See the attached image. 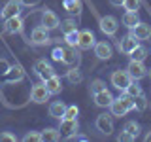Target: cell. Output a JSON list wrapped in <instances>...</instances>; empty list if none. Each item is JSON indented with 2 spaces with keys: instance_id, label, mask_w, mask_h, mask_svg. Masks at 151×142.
Instances as JSON below:
<instances>
[{
  "instance_id": "43",
  "label": "cell",
  "mask_w": 151,
  "mask_h": 142,
  "mask_svg": "<svg viewBox=\"0 0 151 142\" xmlns=\"http://www.w3.org/2000/svg\"><path fill=\"white\" fill-rule=\"evenodd\" d=\"M145 142H151V131L147 133V135H145Z\"/></svg>"
},
{
  "instance_id": "6",
  "label": "cell",
  "mask_w": 151,
  "mask_h": 142,
  "mask_svg": "<svg viewBox=\"0 0 151 142\" xmlns=\"http://www.w3.org/2000/svg\"><path fill=\"white\" fill-rule=\"evenodd\" d=\"M47 99H49V91L45 89V85H44V83H36V85H32V89H30V101H32V102H36V104H44Z\"/></svg>"
},
{
  "instance_id": "44",
  "label": "cell",
  "mask_w": 151,
  "mask_h": 142,
  "mask_svg": "<svg viewBox=\"0 0 151 142\" xmlns=\"http://www.w3.org/2000/svg\"><path fill=\"white\" fill-rule=\"evenodd\" d=\"M147 76H149V78H151V68H147Z\"/></svg>"
},
{
  "instance_id": "40",
  "label": "cell",
  "mask_w": 151,
  "mask_h": 142,
  "mask_svg": "<svg viewBox=\"0 0 151 142\" xmlns=\"http://www.w3.org/2000/svg\"><path fill=\"white\" fill-rule=\"evenodd\" d=\"M8 70H9V63L0 59V74H8Z\"/></svg>"
},
{
  "instance_id": "25",
  "label": "cell",
  "mask_w": 151,
  "mask_h": 142,
  "mask_svg": "<svg viewBox=\"0 0 151 142\" xmlns=\"http://www.w3.org/2000/svg\"><path fill=\"white\" fill-rule=\"evenodd\" d=\"M129 57H130L132 61H144L145 57H147V49H145L144 46H140V44H138V46H136L134 49H132L130 53H129Z\"/></svg>"
},
{
  "instance_id": "24",
  "label": "cell",
  "mask_w": 151,
  "mask_h": 142,
  "mask_svg": "<svg viewBox=\"0 0 151 142\" xmlns=\"http://www.w3.org/2000/svg\"><path fill=\"white\" fill-rule=\"evenodd\" d=\"M66 80H68L70 83H74V85H78V83H81V80H83V74H81V70L78 68V66H72V68L66 72Z\"/></svg>"
},
{
  "instance_id": "16",
  "label": "cell",
  "mask_w": 151,
  "mask_h": 142,
  "mask_svg": "<svg viewBox=\"0 0 151 142\" xmlns=\"http://www.w3.org/2000/svg\"><path fill=\"white\" fill-rule=\"evenodd\" d=\"M130 32L136 36V40H147V38H151V25H147V23H142V21H140Z\"/></svg>"
},
{
  "instance_id": "4",
  "label": "cell",
  "mask_w": 151,
  "mask_h": 142,
  "mask_svg": "<svg viewBox=\"0 0 151 142\" xmlns=\"http://www.w3.org/2000/svg\"><path fill=\"white\" fill-rule=\"evenodd\" d=\"M94 125H96V129L102 133V135H111L113 133V117L108 116V114H100V116L96 117V121H94Z\"/></svg>"
},
{
  "instance_id": "18",
  "label": "cell",
  "mask_w": 151,
  "mask_h": 142,
  "mask_svg": "<svg viewBox=\"0 0 151 142\" xmlns=\"http://www.w3.org/2000/svg\"><path fill=\"white\" fill-rule=\"evenodd\" d=\"M64 112H66V104L63 101H55L49 104V116L55 117V120H63Z\"/></svg>"
},
{
  "instance_id": "13",
  "label": "cell",
  "mask_w": 151,
  "mask_h": 142,
  "mask_svg": "<svg viewBox=\"0 0 151 142\" xmlns=\"http://www.w3.org/2000/svg\"><path fill=\"white\" fill-rule=\"evenodd\" d=\"M111 46L108 44V42H96L94 44V55L98 57L100 61H108L111 57Z\"/></svg>"
},
{
  "instance_id": "20",
  "label": "cell",
  "mask_w": 151,
  "mask_h": 142,
  "mask_svg": "<svg viewBox=\"0 0 151 142\" xmlns=\"http://www.w3.org/2000/svg\"><path fill=\"white\" fill-rule=\"evenodd\" d=\"M6 78H8L9 83H17V82H21V80L25 78V70H23L21 66H9Z\"/></svg>"
},
{
  "instance_id": "31",
  "label": "cell",
  "mask_w": 151,
  "mask_h": 142,
  "mask_svg": "<svg viewBox=\"0 0 151 142\" xmlns=\"http://www.w3.org/2000/svg\"><path fill=\"white\" fill-rule=\"evenodd\" d=\"M125 93H129L130 97H138V95L142 93V87L138 85V82H136V80H132V82L129 83V87L125 89Z\"/></svg>"
},
{
  "instance_id": "5",
  "label": "cell",
  "mask_w": 151,
  "mask_h": 142,
  "mask_svg": "<svg viewBox=\"0 0 151 142\" xmlns=\"http://www.w3.org/2000/svg\"><path fill=\"white\" fill-rule=\"evenodd\" d=\"M30 42L34 46H45V44H49V42H51L49 30H47L45 27H36L34 30H32V34H30Z\"/></svg>"
},
{
  "instance_id": "32",
  "label": "cell",
  "mask_w": 151,
  "mask_h": 142,
  "mask_svg": "<svg viewBox=\"0 0 151 142\" xmlns=\"http://www.w3.org/2000/svg\"><path fill=\"white\" fill-rule=\"evenodd\" d=\"M106 89V82L104 80H93L91 82V93L94 95V93H100V91H104Z\"/></svg>"
},
{
  "instance_id": "37",
  "label": "cell",
  "mask_w": 151,
  "mask_h": 142,
  "mask_svg": "<svg viewBox=\"0 0 151 142\" xmlns=\"http://www.w3.org/2000/svg\"><path fill=\"white\" fill-rule=\"evenodd\" d=\"M17 136L13 133H0V142H15Z\"/></svg>"
},
{
  "instance_id": "26",
  "label": "cell",
  "mask_w": 151,
  "mask_h": 142,
  "mask_svg": "<svg viewBox=\"0 0 151 142\" xmlns=\"http://www.w3.org/2000/svg\"><path fill=\"white\" fill-rule=\"evenodd\" d=\"M60 30H63L64 34H68V32H72V30H78V25H76V19L68 17V19H64V21H60Z\"/></svg>"
},
{
  "instance_id": "10",
  "label": "cell",
  "mask_w": 151,
  "mask_h": 142,
  "mask_svg": "<svg viewBox=\"0 0 151 142\" xmlns=\"http://www.w3.org/2000/svg\"><path fill=\"white\" fill-rule=\"evenodd\" d=\"M94 34L93 30H89V28H85V30H79V40H78V47L79 49H91L94 47Z\"/></svg>"
},
{
  "instance_id": "22",
  "label": "cell",
  "mask_w": 151,
  "mask_h": 142,
  "mask_svg": "<svg viewBox=\"0 0 151 142\" xmlns=\"http://www.w3.org/2000/svg\"><path fill=\"white\" fill-rule=\"evenodd\" d=\"M63 6H64V9L68 13H76V15H79V13H81V9H83L81 0H64Z\"/></svg>"
},
{
  "instance_id": "34",
  "label": "cell",
  "mask_w": 151,
  "mask_h": 142,
  "mask_svg": "<svg viewBox=\"0 0 151 142\" xmlns=\"http://www.w3.org/2000/svg\"><path fill=\"white\" fill-rule=\"evenodd\" d=\"M123 8H125L127 12H138L140 0H125V2H123Z\"/></svg>"
},
{
  "instance_id": "7",
  "label": "cell",
  "mask_w": 151,
  "mask_h": 142,
  "mask_svg": "<svg viewBox=\"0 0 151 142\" xmlns=\"http://www.w3.org/2000/svg\"><path fill=\"white\" fill-rule=\"evenodd\" d=\"M42 27H45L47 30H53V28L60 27V21H59V15L51 9H44L42 12Z\"/></svg>"
},
{
  "instance_id": "41",
  "label": "cell",
  "mask_w": 151,
  "mask_h": 142,
  "mask_svg": "<svg viewBox=\"0 0 151 142\" xmlns=\"http://www.w3.org/2000/svg\"><path fill=\"white\" fill-rule=\"evenodd\" d=\"M38 2H40V0H19V4L25 6V8H32V6H36Z\"/></svg>"
},
{
  "instance_id": "11",
  "label": "cell",
  "mask_w": 151,
  "mask_h": 142,
  "mask_svg": "<svg viewBox=\"0 0 151 142\" xmlns=\"http://www.w3.org/2000/svg\"><path fill=\"white\" fill-rule=\"evenodd\" d=\"M59 131H60V135H64V136H70V135H74V133H78V117H76V120L63 117V120H60V125H59Z\"/></svg>"
},
{
  "instance_id": "1",
  "label": "cell",
  "mask_w": 151,
  "mask_h": 142,
  "mask_svg": "<svg viewBox=\"0 0 151 142\" xmlns=\"http://www.w3.org/2000/svg\"><path fill=\"white\" fill-rule=\"evenodd\" d=\"M130 82H132V78L129 76L127 70H115V72L111 74V85L115 89H119V91H125Z\"/></svg>"
},
{
  "instance_id": "8",
  "label": "cell",
  "mask_w": 151,
  "mask_h": 142,
  "mask_svg": "<svg viewBox=\"0 0 151 142\" xmlns=\"http://www.w3.org/2000/svg\"><path fill=\"white\" fill-rule=\"evenodd\" d=\"M15 15H21V4H19V0H9V2H6V6L2 8L0 17L6 21V19L15 17Z\"/></svg>"
},
{
  "instance_id": "21",
  "label": "cell",
  "mask_w": 151,
  "mask_h": 142,
  "mask_svg": "<svg viewBox=\"0 0 151 142\" xmlns=\"http://www.w3.org/2000/svg\"><path fill=\"white\" fill-rule=\"evenodd\" d=\"M138 23H140L138 12H125V15H123V25H125L127 28H130V30H132Z\"/></svg>"
},
{
  "instance_id": "42",
  "label": "cell",
  "mask_w": 151,
  "mask_h": 142,
  "mask_svg": "<svg viewBox=\"0 0 151 142\" xmlns=\"http://www.w3.org/2000/svg\"><path fill=\"white\" fill-rule=\"evenodd\" d=\"M123 2H125V0H110L111 6H123Z\"/></svg>"
},
{
  "instance_id": "23",
  "label": "cell",
  "mask_w": 151,
  "mask_h": 142,
  "mask_svg": "<svg viewBox=\"0 0 151 142\" xmlns=\"http://www.w3.org/2000/svg\"><path fill=\"white\" fill-rule=\"evenodd\" d=\"M60 131L59 129H53V127H47V129L42 131V140H45V142H57V140H60Z\"/></svg>"
},
{
  "instance_id": "9",
  "label": "cell",
  "mask_w": 151,
  "mask_h": 142,
  "mask_svg": "<svg viewBox=\"0 0 151 142\" xmlns=\"http://www.w3.org/2000/svg\"><path fill=\"white\" fill-rule=\"evenodd\" d=\"M34 72H36V74H38V76H40V78L45 82L47 78H51V76L55 74V70H53V66L47 63V61L40 59V61H36V63H34Z\"/></svg>"
},
{
  "instance_id": "27",
  "label": "cell",
  "mask_w": 151,
  "mask_h": 142,
  "mask_svg": "<svg viewBox=\"0 0 151 142\" xmlns=\"http://www.w3.org/2000/svg\"><path fill=\"white\" fill-rule=\"evenodd\" d=\"M145 106H147V99H145V95H144V93H140L138 97H134V110L144 112V110H145Z\"/></svg>"
},
{
  "instance_id": "39",
  "label": "cell",
  "mask_w": 151,
  "mask_h": 142,
  "mask_svg": "<svg viewBox=\"0 0 151 142\" xmlns=\"http://www.w3.org/2000/svg\"><path fill=\"white\" fill-rule=\"evenodd\" d=\"M63 55H64V47H55L51 57H53L55 61H63Z\"/></svg>"
},
{
  "instance_id": "35",
  "label": "cell",
  "mask_w": 151,
  "mask_h": 142,
  "mask_svg": "<svg viewBox=\"0 0 151 142\" xmlns=\"http://www.w3.org/2000/svg\"><path fill=\"white\" fill-rule=\"evenodd\" d=\"M23 140L25 142H44L42 140V133H34V131L27 133V135L23 136Z\"/></svg>"
},
{
  "instance_id": "28",
  "label": "cell",
  "mask_w": 151,
  "mask_h": 142,
  "mask_svg": "<svg viewBox=\"0 0 151 142\" xmlns=\"http://www.w3.org/2000/svg\"><path fill=\"white\" fill-rule=\"evenodd\" d=\"M78 61V53H76L74 49H64V55H63V61L60 63H64V64H72Z\"/></svg>"
},
{
  "instance_id": "17",
  "label": "cell",
  "mask_w": 151,
  "mask_h": 142,
  "mask_svg": "<svg viewBox=\"0 0 151 142\" xmlns=\"http://www.w3.org/2000/svg\"><path fill=\"white\" fill-rule=\"evenodd\" d=\"M93 97H94V104H96V106H102V108L110 106L111 101H113V95L108 91V89H104V91H100V93H94Z\"/></svg>"
},
{
  "instance_id": "14",
  "label": "cell",
  "mask_w": 151,
  "mask_h": 142,
  "mask_svg": "<svg viewBox=\"0 0 151 142\" xmlns=\"http://www.w3.org/2000/svg\"><path fill=\"white\" fill-rule=\"evenodd\" d=\"M4 30H6L8 34H15V32H21V30H23V19H21V15H15V17L6 19Z\"/></svg>"
},
{
  "instance_id": "12",
  "label": "cell",
  "mask_w": 151,
  "mask_h": 142,
  "mask_svg": "<svg viewBox=\"0 0 151 142\" xmlns=\"http://www.w3.org/2000/svg\"><path fill=\"white\" fill-rule=\"evenodd\" d=\"M136 46H138V40H136V36L132 34V32H129L125 38H121V42H119V51H121V53H125V55H129Z\"/></svg>"
},
{
  "instance_id": "38",
  "label": "cell",
  "mask_w": 151,
  "mask_h": 142,
  "mask_svg": "<svg viewBox=\"0 0 151 142\" xmlns=\"http://www.w3.org/2000/svg\"><path fill=\"white\" fill-rule=\"evenodd\" d=\"M117 140H119V142H121V140H123V142H130V140H136V138L130 135V133H127L125 129H123V131L119 133V136H117Z\"/></svg>"
},
{
  "instance_id": "29",
  "label": "cell",
  "mask_w": 151,
  "mask_h": 142,
  "mask_svg": "<svg viewBox=\"0 0 151 142\" xmlns=\"http://www.w3.org/2000/svg\"><path fill=\"white\" fill-rule=\"evenodd\" d=\"M64 40L70 47H76L78 46V40H79V30H72V32H68V34H64Z\"/></svg>"
},
{
  "instance_id": "15",
  "label": "cell",
  "mask_w": 151,
  "mask_h": 142,
  "mask_svg": "<svg viewBox=\"0 0 151 142\" xmlns=\"http://www.w3.org/2000/svg\"><path fill=\"white\" fill-rule=\"evenodd\" d=\"M44 85H45L47 91H49V95H59L63 91V83H60V78L57 74H53L51 78H47L44 82Z\"/></svg>"
},
{
  "instance_id": "3",
  "label": "cell",
  "mask_w": 151,
  "mask_h": 142,
  "mask_svg": "<svg viewBox=\"0 0 151 142\" xmlns=\"http://www.w3.org/2000/svg\"><path fill=\"white\" fill-rule=\"evenodd\" d=\"M98 25H100V30L104 32V34L113 36L117 32V28H119V21H117L113 15H104V17H100Z\"/></svg>"
},
{
  "instance_id": "19",
  "label": "cell",
  "mask_w": 151,
  "mask_h": 142,
  "mask_svg": "<svg viewBox=\"0 0 151 142\" xmlns=\"http://www.w3.org/2000/svg\"><path fill=\"white\" fill-rule=\"evenodd\" d=\"M110 110H111V116H115V117H123L129 114V110H127V106L123 104L121 99H113L110 104Z\"/></svg>"
},
{
  "instance_id": "33",
  "label": "cell",
  "mask_w": 151,
  "mask_h": 142,
  "mask_svg": "<svg viewBox=\"0 0 151 142\" xmlns=\"http://www.w3.org/2000/svg\"><path fill=\"white\" fill-rule=\"evenodd\" d=\"M121 101H123V104H125V106H127V110H134V97H130V95L129 93H125V91H123V95H121Z\"/></svg>"
},
{
  "instance_id": "2",
  "label": "cell",
  "mask_w": 151,
  "mask_h": 142,
  "mask_svg": "<svg viewBox=\"0 0 151 142\" xmlns=\"http://www.w3.org/2000/svg\"><path fill=\"white\" fill-rule=\"evenodd\" d=\"M127 72H129V76L132 80H142V78H145L147 76V68H145V64H144V61H132L130 59V63L129 66H127Z\"/></svg>"
},
{
  "instance_id": "30",
  "label": "cell",
  "mask_w": 151,
  "mask_h": 142,
  "mask_svg": "<svg viewBox=\"0 0 151 142\" xmlns=\"http://www.w3.org/2000/svg\"><path fill=\"white\" fill-rule=\"evenodd\" d=\"M125 131L130 133L134 138H138V135H140V125H138L136 121H127V123H125Z\"/></svg>"
},
{
  "instance_id": "36",
  "label": "cell",
  "mask_w": 151,
  "mask_h": 142,
  "mask_svg": "<svg viewBox=\"0 0 151 142\" xmlns=\"http://www.w3.org/2000/svg\"><path fill=\"white\" fill-rule=\"evenodd\" d=\"M78 114H79V108L76 106H66V112H64V116L63 117H68V120H76L78 117Z\"/></svg>"
}]
</instances>
